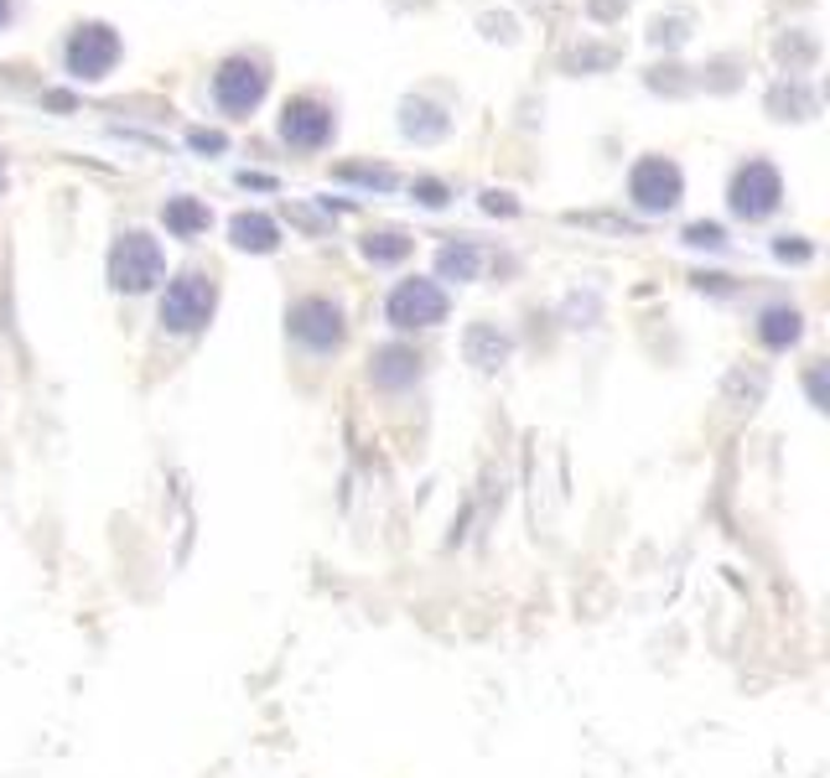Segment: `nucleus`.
I'll list each match as a JSON object with an SVG mask.
<instances>
[{"mask_svg": "<svg viewBox=\"0 0 830 778\" xmlns=\"http://www.w3.org/2000/svg\"><path fill=\"white\" fill-rule=\"evenodd\" d=\"M162 270H166V255L151 234H119V244L110 250V281H115V291L141 296V291H151L162 281Z\"/></svg>", "mask_w": 830, "mask_h": 778, "instance_id": "nucleus-1", "label": "nucleus"}, {"mask_svg": "<svg viewBox=\"0 0 830 778\" xmlns=\"http://www.w3.org/2000/svg\"><path fill=\"white\" fill-rule=\"evenodd\" d=\"M416 197H421V203H426V208H442V203H447V188H442V182H416Z\"/></svg>", "mask_w": 830, "mask_h": 778, "instance_id": "nucleus-21", "label": "nucleus"}, {"mask_svg": "<svg viewBox=\"0 0 830 778\" xmlns=\"http://www.w3.org/2000/svg\"><path fill=\"white\" fill-rule=\"evenodd\" d=\"M115 58H119V37L110 31V26H99V22H89V26H78L73 31V42H68V73L73 78H104V73L115 68Z\"/></svg>", "mask_w": 830, "mask_h": 778, "instance_id": "nucleus-7", "label": "nucleus"}, {"mask_svg": "<svg viewBox=\"0 0 830 778\" xmlns=\"http://www.w3.org/2000/svg\"><path fill=\"white\" fill-rule=\"evenodd\" d=\"M680 192H686V177H680V166L664 162V156H643L634 166V177H628V197L643 213H669L680 203Z\"/></svg>", "mask_w": 830, "mask_h": 778, "instance_id": "nucleus-3", "label": "nucleus"}, {"mask_svg": "<svg viewBox=\"0 0 830 778\" xmlns=\"http://www.w3.org/2000/svg\"><path fill=\"white\" fill-rule=\"evenodd\" d=\"M265 84H270V73H265V63H255V58H229V63L214 73L218 104H224V110H234V115H244V110H255V104H260Z\"/></svg>", "mask_w": 830, "mask_h": 778, "instance_id": "nucleus-5", "label": "nucleus"}, {"mask_svg": "<svg viewBox=\"0 0 830 778\" xmlns=\"http://www.w3.org/2000/svg\"><path fill=\"white\" fill-rule=\"evenodd\" d=\"M343 177H358V182H374V188H390V182H395V177H390V171H374V166H343Z\"/></svg>", "mask_w": 830, "mask_h": 778, "instance_id": "nucleus-20", "label": "nucleus"}, {"mask_svg": "<svg viewBox=\"0 0 830 778\" xmlns=\"http://www.w3.org/2000/svg\"><path fill=\"white\" fill-rule=\"evenodd\" d=\"M758 337L768 343V348H789L794 337H800V311H789V307H774V311H763V322H758Z\"/></svg>", "mask_w": 830, "mask_h": 778, "instance_id": "nucleus-16", "label": "nucleus"}, {"mask_svg": "<svg viewBox=\"0 0 830 778\" xmlns=\"http://www.w3.org/2000/svg\"><path fill=\"white\" fill-rule=\"evenodd\" d=\"M281 136L291 145H302V151H317L332 136V110L317 104V99H291L281 115Z\"/></svg>", "mask_w": 830, "mask_h": 778, "instance_id": "nucleus-9", "label": "nucleus"}, {"mask_svg": "<svg viewBox=\"0 0 830 778\" xmlns=\"http://www.w3.org/2000/svg\"><path fill=\"white\" fill-rule=\"evenodd\" d=\"M774 255H779V259H809V244H805V239H789V234H783L779 244H774Z\"/></svg>", "mask_w": 830, "mask_h": 778, "instance_id": "nucleus-23", "label": "nucleus"}, {"mask_svg": "<svg viewBox=\"0 0 830 778\" xmlns=\"http://www.w3.org/2000/svg\"><path fill=\"white\" fill-rule=\"evenodd\" d=\"M162 218H166V229L171 234H182V239H192V234H203L208 229V208L197 203V197H171L162 208Z\"/></svg>", "mask_w": 830, "mask_h": 778, "instance_id": "nucleus-14", "label": "nucleus"}, {"mask_svg": "<svg viewBox=\"0 0 830 778\" xmlns=\"http://www.w3.org/2000/svg\"><path fill=\"white\" fill-rule=\"evenodd\" d=\"M291 332H296V343H307L311 354H328L343 343V311L322 302V296H311V302H296L291 311Z\"/></svg>", "mask_w": 830, "mask_h": 778, "instance_id": "nucleus-8", "label": "nucleus"}, {"mask_svg": "<svg viewBox=\"0 0 830 778\" xmlns=\"http://www.w3.org/2000/svg\"><path fill=\"white\" fill-rule=\"evenodd\" d=\"M188 145H192V151H224V145H229V141H224L218 130H192V136H188Z\"/></svg>", "mask_w": 830, "mask_h": 778, "instance_id": "nucleus-22", "label": "nucleus"}, {"mask_svg": "<svg viewBox=\"0 0 830 778\" xmlns=\"http://www.w3.org/2000/svg\"><path fill=\"white\" fill-rule=\"evenodd\" d=\"M229 239H234L239 250H250V255H270V250L281 244V229H276V218H265V213H234Z\"/></svg>", "mask_w": 830, "mask_h": 778, "instance_id": "nucleus-10", "label": "nucleus"}, {"mask_svg": "<svg viewBox=\"0 0 830 778\" xmlns=\"http://www.w3.org/2000/svg\"><path fill=\"white\" fill-rule=\"evenodd\" d=\"M214 302H218L214 281H208V276H197V270H188V276H177V281L166 285L162 328L166 332H197L208 317H214Z\"/></svg>", "mask_w": 830, "mask_h": 778, "instance_id": "nucleus-2", "label": "nucleus"}, {"mask_svg": "<svg viewBox=\"0 0 830 778\" xmlns=\"http://www.w3.org/2000/svg\"><path fill=\"white\" fill-rule=\"evenodd\" d=\"M400 130L410 141H442L447 136V115L436 110V104H421V99H410L400 115Z\"/></svg>", "mask_w": 830, "mask_h": 778, "instance_id": "nucleus-13", "label": "nucleus"}, {"mask_svg": "<svg viewBox=\"0 0 830 778\" xmlns=\"http://www.w3.org/2000/svg\"><path fill=\"white\" fill-rule=\"evenodd\" d=\"M768 104H774V110H789V104H794V110H815V99H809L805 89H774Z\"/></svg>", "mask_w": 830, "mask_h": 778, "instance_id": "nucleus-19", "label": "nucleus"}, {"mask_svg": "<svg viewBox=\"0 0 830 778\" xmlns=\"http://www.w3.org/2000/svg\"><path fill=\"white\" fill-rule=\"evenodd\" d=\"M384 311H390V322L395 328H436V322H447V291L436 281H400L395 291H390V302H384Z\"/></svg>", "mask_w": 830, "mask_h": 778, "instance_id": "nucleus-4", "label": "nucleus"}, {"mask_svg": "<svg viewBox=\"0 0 830 778\" xmlns=\"http://www.w3.org/2000/svg\"><path fill=\"white\" fill-rule=\"evenodd\" d=\"M686 239H690V244H706V250H722V244H727V234H722L716 224H690Z\"/></svg>", "mask_w": 830, "mask_h": 778, "instance_id": "nucleus-18", "label": "nucleus"}, {"mask_svg": "<svg viewBox=\"0 0 830 778\" xmlns=\"http://www.w3.org/2000/svg\"><path fill=\"white\" fill-rule=\"evenodd\" d=\"M483 208L488 213H520V203H514L509 192H483Z\"/></svg>", "mask_w": 830, "mask_h": 778, "instance_id": "nucleus-24", "label": "nucleus"}, {"mask_svg": "<svg viewBox=\"0 0 830 778\" xmlns=\"http://www.w3.org/2000/svg\"><path fill=\"white\" fill-rule=\"evenodd\" d=\"M477 265H483V255H477V244H447L442 255H436V270L447 276V281H477Z\"/></svg>", "mask_w": 830, "mask_h": 778, "instance_id": "nucleus-15", "label": "nucleus"}, {"mask_svg": "<svg viewBox=\"0 0 830 778\" xmlns=\"http://www.w3.org/2000/svg\"><path fill=\"white\" fill-rule=\"evenodd\" d=\"M416 374H421V358L410 354V348H380L374 354V384H384V390H400Z\"/></svg>", "mask_w": 830, "mask_h": 778, "instance_id": "nucleus-12", "label": "nucleus"}, {"mask_svg": "<svg viewBox=\"0 0 830 778\" xmlns=\"http://www.w3.org/2000/svg\"><path fill=\"white\" fill-rule=\"evenodd\" d=\"M468 364H477V369H498L503 358L514 354V343H509V332L488 328V322H477V328H468Z\"/></svg>", "mask_w": 830, "mask_h": 778, "instance_id": "nucleus-11", "label": "nucleus"}, {"mask_svg": "<svg viewBox=\"0 0 830 778\" xmlns=\"http://www.w3.org/2000/svg\"><path fill=\"white\" fill-rule=\"evenodd\" d=\"M779 197H783V182L768 162H748L732 177V213L737 218H768V213L779 208Z\"/></svg>", "mask_w": 830, "mask_h": 778, "instance_id": "nucleus-6", "label": "nucleus"}, {"mask_svg": "<svg viewBox=\"0 0 830 778\" xmlns=\"http://www.w3.org/2000/svg\"><path fill=\"white\" fill-rule=\"evenodd\" d=\"M11 22V0H0V26Z\"/></svg>", "mask_w": 830, "mask_h": 778, "instance_id": "nucleus-25", "label": "nucleus"}, {"mask_svg": "<svg viewBox=\"0 0 830 778\" xmlns=\"http://www.w3.org/2000/svg\"><path fill=\"white\" fill-rule=\"evenodd\" d=\"M363 255L374 259V265H395V259L410 255V239L395 234V229H384V234H369V239H363Z\"/></svg>", "mask_w": 830, "mask_h": 778, "instance_id": "nucleus-17", "label": "nucleus"}]
</instances>
